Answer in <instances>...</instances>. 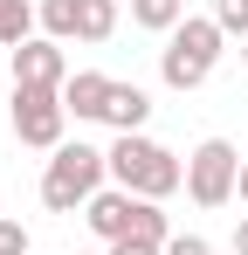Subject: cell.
Segmentation results:
<instances>
[{
  "label": "cell",
  "instance_id": "cell-17",
  "mask_svg": "<svg viewBox=\"0 0 248 255\" xmlns=\"http://www.w3.org/2000/svg\"><path fill=\"white\" fill-rule=\"evenodd\" d=\"M165 255H214V242H207V235H172Z\"/></svg>",
  "mask_w": 248,
  "mask_h": 255
},
{
  "label": "cell",
  "instance_id": "cell-16",
  "mask_svg": "<svg viewBox=\"0 0 248 255\" xmlns=\"http://www.w3.org/2000/svg\"><path fill=\"white\" fill-rule=\"evenodd\" d=\"M0 255H35V249H28V228L7 221V214H0Z\"/></svg>",
  "mask_w": 248,
  "mask_h": 255
},
{
  "label": "cell",
  "instance_id": "cell-13",
  "mask_svg": "<svg viewBox=\"0 0 248 255\" xmlns=\"http://www.w3.org/2000/svg\"><path fill=\"white\" fill-rule=\"evenodd\" d=\"M76 21H83V0H41V28H48V42H76Z\"/></svg>",
  "mask_w": 248,
  "mask_h": 255
},
{
  "label": "cell",
  "instance_id": "cell-21",
  "mask_svg": "<svg viewBox=\"0 0 248 255\" xmlns=\"http://www.w3.org/2000/svg\"><path fill=\"white\" fill-rule=\"evenodd\" d=\"M242 69H248V42H242Z\"/></svg>",
  "mask_w": 248,
  "mask_h": 255
},
{
  "label": "cell",
  "instance_id": "cell-10",
  "mask_svg": "<svg viewBox=\"0 0 248 255\" xmlns=\"http://www.w3.org/2000/svg\"><path fill=\"white\" fill-rule=\"evenodd\" d=\"M118 35V0H83V21H76V42H111Z\"/></svg>",
  "mask_w": 248,
  "mask_h": 255
},
{
  "label": "cell",
  "instance_id": "cell-9",
  "mask_svg": "<svg viewBox=\"0 0 248 255\" xmlns=\"http://www.w3.org/2000/svg\"><path fill=\"white\" fill-rule=\"evenodd\" d=\"M145 118H152V97H145L138 83H118V90H111V111H104V125L118 131V138H124V131H145Z\"/></svg>",
  "mask_w": 248,
  "mask_h": 255
},
{
  "label": "cell",
  "instance_id": "cell-5",
  "mask_svg": "<svg viewBox=\"0 0 248 255\" xmlns=\"http://www.w3.org/2000/svg\"><path fill=\"white\" fill-rule=\"evenodd\" d=\"M7 125H14V138H21L28 152H55V145H69V138H62L69 104H62V90H21V83H14Z\"/></svg>",
  "mask_w": 248,
  "mask_h": 255
},
{
  "label": "cell",
  "instance_id": "cell-20",
  "mask_svg": "<svg viewBox=\"0 0 248 255\" xmlns=\"http://www.w3.org/2000/svg\"><path fill=\"white\" fill-rule=\"evenodd\" d=\"M235 200H242V207H248V159H242V186H235Z\"/></svg>",
  "mask_w": 248,
  "mask_h": 255
},
{
  "label": "cell",
  "instance_id": "cell-18",
  "mask_svg": "<svg viewBox=\"0 0 248 255\" xmlns=\"http://www.w3.org/2000/svg\"><path fill=\"white\" fill-rule=\"evenodd\" d=\"M104 255H165V249H159V242H131V235H124V242H111Z\"/></svg>",
  "mask_w": 248,
  "mask_h": 255
},
{
  "label": "cell",
  "instance_id": "cell-2",
  "mask_svg": "<svg viewBox=\"0 0 248 255\" xmlns=\"http://www.w3.org/2000/svg\"><path fill=\"white\" fill-rule=\"evenodd\" d=\"M111 179H118L124 193H138V200H165V193L186 186V166H179V152H165L159 138L124 131L118 145H111Z\"/></svg>",
  "mask_w": 248,
  "mask_h": 255
},
{
  "label": "cell",
  "instance_id": "cell-3",
  "mask_svg": "<svg viewBox=\"0 0 248 255\" xmlns=\"http://www.w3.org/2000/svg\"><path fill=\"white\" fill-rule=\"evenodd\" d=\"M221 48H228L221 21H214V14H186V21L165 35V55H159L165 90H200L207 76H214V62H221Z\"/></svg>",
  "mask_w": 248,
  "mask_h": 255
},
{
  "label": "cell",
  "instance_id": "cell-4",
  "mask_svg": "<svg viewBox=\"0 0 248 255\" xmlns=\"http://www.w3.org/2000/svg\"><path fill=\"white\" fill-rule=\"evenodd\" d=\"M235 186H242V152L228 138H200L186 152V200L193 207H228Z\"/></svg>",
  "mask_w": 248,
  "mask_h": 255
},
{
  "label": "cell",
  "instance_id": "cell-14",
  "mask_svg": "<svg viewBox=\"0 0 248 255\" xmlns=\"http://www.w3.org/2000/svg\"><path fill=\"white\" fill-rule=\"evenodd\" d=\"M131 242H172V221H165V207L159 200H138V214H131Z\"/></svg>",
  "mask_w": 248,
  "mask_h": 255
},
{
  "label": "cell",
  "instance_id": "cell-15",
  "mask_svg": "<svg viewBox=\"0 0 248 255\" xmlns=\"http://www.w3.org/2000/svg\"><path fill=\"white\" fill-rule=\"evenodd\" d=\"M214 21H221V35H242L248 42V0H214Z\"/></svg>",
  "mask_w": 248,
  "mask_h": 255
},
{
  "label": "cell",
  "instance_id": "cell-6",
  "mask_svg": "<svg viewBox=\"0 0 248 255\" xmlns=\"http://www.w3.org/2000/svg\"><path fill=\"white\" fill-rule=\"evenodd\" d=\"M14 83H21V90H62V83H69L62 42H48V35H28V42L14 48Z\"/></svg>",
  "mask_w": 248,
  "mask_h": 255
},
{
  "label": "cell",
  "instance_id": "cell-12",
  "mask_svg": "<svg viewBox=\"0 0 248 255\" xmlns=\"http://www.w3.org/2000/svg\"><path fill=\"white\" fill-rule=\"evenodd\" d=\"M35 21H41V7H28V0H0V48H21Z\"/></svg>",
  "mask_w": 248,
  "mask_h": 255
},
{
  "label": "cell",
  "instance_id": "cell-7",
  "mask_svg": "<svg viewBox=\"0 0 248 255\" xmlns=\"http://www.w3.org/2000/svg\"><path fill=\"white\" fill-rule=\"evenodd\" d=\"M131 214H138V193H124V186H104V193L83 207V221H90V235L111 249V242H124V235H131Z\"/></svg>",
  "mask_w": 248,
  "mask_h": 255
},
{
  "label": "cell",
  "instance_id": "cell-8",
  "mask_svg": "<svg viewBox=\"0 0 248 255\" xmlns=\"http://www.w3.org/2000/svg\"><path fill=\"white\" fill-rule=\"evenodd\" d=\"M111 76L104 69H76L69 83H62V104H69V118H90V125H104V111H111Z\"/></svg>",
  "mask_w": 248,
  "mask_h": 255
},
{
  "label": "cell",
  "instance_id": "cell-11",
  "mask_svg": "<svg viewBox=\"0 0 248 255\" xmlns=\"http://www.w3.org/2000/svg\"><path fill=\"white\" fill-rule=\"evenodd\" d=\"M131 21L152 28V35H172V28L186 21V0H131Z\"/></svg>",
  "mask_w": 248,
  "mask_h": 255
},
{
  "label": "cell",
  "instance_id": "cell-19",
  "mask_svg": "<svg viewBox=\"0 0 248 255\" xmlns=\"http://www.w3.org/2000/svg\"><path fill=\"white\" fill-rule=\"evenodd\" d=\"M235 255H248V214L235 221Z\"/></svg>",
  "mask_w": 248,
  "mask_h": 255
},
{
  "label": "cell",
  "instance_id": "cell-1",
  "mask_svg": "<svg viewBox=\"0 0 248 255\" xmlns=\"http://www.w3.org/2000/svg\"><path fill=\"white\" fill-rule=\"evenodd\" d=\"M104 179H111V152H97V145H55L48 152V172H41V207L48 214H83L97 193H104Z\"/></svg>",
  "mask_w": 248,
  "mask_h": 255
}]
</instances>
